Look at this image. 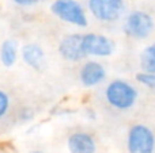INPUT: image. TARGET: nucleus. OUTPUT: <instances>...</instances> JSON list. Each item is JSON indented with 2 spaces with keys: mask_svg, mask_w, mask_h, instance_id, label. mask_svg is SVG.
<instances>
[{
  "mask_svg": "<svg viewBox=\"0 0 155 153\" xmlns=\"http://www.w3.org/2000/svg\"><path fill=\"white\" fill-rule=\"evenodd\" d=\"M140 65L143 72L155 73V42L148 45L140 56Z\"/></svg>",
  "mask_w": 155,
  "mask_h": 153,
  "instance_id": "f8f14e48",
  "label": "nucleus"
},
{
  "mask_svg": "<svg viewBox=\"0 0 155 153\" xmlns=\"http://www.w3.org/2000/svg\"><path fill=\"white\" fill-rule=\"evenodd\" d=\"M30 153H45V152H42V151H31Z\"/></svg>",
  "mask_w": 155,
  "mask_h": 153,
  "instance_id": "f3484780",
  "label": "nucleus"
},
{
  "mask_svg": "<svg viewBox=\"0 0 155 153\" xmlns=\"http://www.w3.org/2000/svg\"><path fill=\"white\" fill-rule=\"evenodd\" d=\"M19 57V45L15 39H5L0 45V62L3 67L11 68L16 64Z\"/></svg>",
  "mask_w": 155,
  "mask_h": 153,
  "instance_id": "9b49d317",
  "label": "nucleus"
},
{
  "mask_svg": "<svg viewBox=\"0 0 155 153\" xmlns=\"http://www.w3.org/2000/svg\"><path fill=\"white\" fill-rule=\"evenodd\" d=\"M51 11L56 18L76 27H87L88 18L83 5L78 0H54L51 4Z\"/></svg>",
  "mask_w": 155,
  "mask_h": 153,
  "instance_id": "f03ea898",
  "label": "nucleus"
},
{
  "mask_svg": "<svg viewBox=\"0 0 155 153\" xmlns=\"http://www.w3.org/2000/svg\"><path fill=\"white\" fill-rule=\"evenodd\" d=\"M155 27L154 19L146 11H132L124 22V33L134 39H146L151 35Z\"/></svg>",
  "mask_w": 155,
  "mask_h": 153,
  "instance_id": "7ed1b4c3",
  "label": "nucleus"
},
{
  "mask_svg": "<svg viewBox=\"0 0 155 153\" xmlns=\"http://www.w3.org/2000/svg\"><path fill=\"white\" fill-rule=\"evenodd\" d=\"M128 153H155V134L146 125H134L127 137Z\"/></svg>",
  "mask_w": 155,
  "mask_h": 153,
  "instance_id": "39448f33",
  "label": "nucleus"
},
{
  "mask_svg": "<svg viewBox=\"0 0 155 153\" xmlns=\"http://www.w3.org/2000/svg\"><path fill=\"white\" fill-rule=\"evenodd\" d=\"M70 153H97V142L91 134L86 132H75L67 140Z\"/></svg>",
  "mask_w": 155,
  "mask_h": 153,
  "instance_id": "9d476101",
  "label": "nucleus"
},
{
  "mask_svg": "<svg viewBox=\"0 0 155 153\" xmlns=\"http://www.w3.org/2000/svg\"><path fill=\"white\" fill-rule=\"evenodd\" d=\"M90 14L99 22L113 23L123 16L125 11L124 0H88Z\"/></svg>",
  "mask_w": 155,
  "mask_h": 153,
  "instance_id": "20e7f679",
  "label": "nucleus"
},
{
  "mask_svg": "<svg viewBox=\"0 0 155 153\" xmlns=\"http://www.w3.org/2000/svg\"><path fill=\"white\" fill-rule=\"evenodd\" d=\"M137 89L123 79L112 80L105 88V99L112 108L118 111L131 110L137 102Z\"/></svg>",
  "mask_w": 155,
  "mask_h": 153,
  "instance_id": "f257e3e1",
  "label": "nucleus"
},
{
  "mask_svg": "<svg viewBox=\"0 0 155 153\" xmlns=\"http://www.w3.org/2000/svg\"><path fill=\"white\" fill-rule=\"evenodd\" d=\"M16 5L19 7H31V5H35L40 0H12Z\"/></svg>",
  "mask_w": 155,
  "mask_h": 153,
  "instance_id": "dca6fc26",
  "label": "nucleus"
},
{
  "mask_svg": "<svg viewBox=\"0 0 155 153\" xmlns=\"http://www.w3.org/2000/svg\"><path fill=\"white\" fill-rule=\"evenodd\" d=\"M106 79V69L101 62L95 60L86 61L79 69V81L86 88H94V87L102 84Z\"/></svg>",
  "mask_w": 155,
  "mask_h": 153,
  "instance_id": "6e6552de",
  "label": "nucleus"
},
{
  "mask_svg": "<svg viewBox=\"0 0 155 153\" xmlns=\"http://www.w3.org/2000/svg\"><path fill=\"white\" fill-rule=\"evenodd\" d=\"M82 45L86 57H109L114 50L113 41L106 35L97 34V33L83 34Z\"/></svg>",
  "mask_w": 155,
  "mask_h": 153,
  "instance_id": "423d86ee",
  "label": "nucleus"
},
{
  "mask_svg": "<svg viewBox=\"0 0 155 153\" xmlns=\"http://www.w3.org/2000/svg\"><path fill=\"white\" fill-rule=\"evenodd\" d=\"M21 58L27 67L37 70V72L45 69L46 56L42 46H40L38 43H25L21 49Z\"/></svg>",
  "mask_w": 155,
  "mask_h": 153,
  "instance_id": "1a4fd4ad",
  "label": "nucleus"
},
{
  "mask_svg": "<svg viewBox=\"0 0 155 153\" xmlns=\"http://www.w3.org/2000/svg\"><path fill=\"white\" fill-rule=\"evenodd\" d=\"M34 117V113L30 107H23L21 111H19V119H22L23 122H27Z\"/></svg>",
  "mask_w": 155,
  "mask_h": 153,
  "instance_id": "2eb2a0df",
  "label": "nucleus"
},
{
  "mask_svg": "<svg viewBox=\"0 0 155 153\" xmlns=\"http://www.w3.org/2000/svg\"><path fill=\"white\" fill-rule=\"evenodd\" d=\"M136 80L140 84L148 87L151 89H155V73H146V72H140L136 75Z\"/></svg>",
  "mask_w": 155,
  "mask_h": 153,
  "instance_id": "4468645a",
  "label": "nucleus"
},
{
  "mask_svg": "<svg viewBox=\"0 0 155 153\" xmlns=\"http://www.w3.org/2000/svg\"><path fill=\"white\" fill-rule=\"evenodd\" d=\"M82 39L83 34L79 33L65 35L59 43V54L70 62H79L84 60L86 54L83 52Z\"/></svg>",
  "mask_w": 155,
  "mask_h": 153,
  "instance_id": "0eeeda50",
  "label": "nucleus"
},
{
  "mask_svg": "<svg viewBox=\"0 0 155 153\" xmlns=\"http://www.w3.org/2000/svg\"><path fill=\"white\" fill-rule=\"evenodd\" d=\"M10 107H11L10 95H8L5 91L0 89V121H2V119L8 114Z\"/></svg>",
  "mask_w": 155,
  "mask_h": 153,
  "instance_id": "ddd939ff",
  "label": "nucleus"
}]
</instances>
